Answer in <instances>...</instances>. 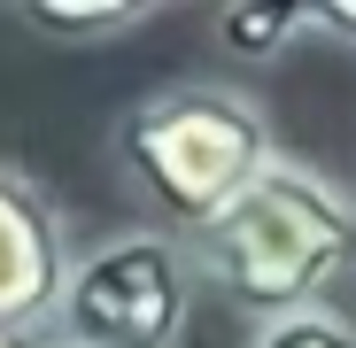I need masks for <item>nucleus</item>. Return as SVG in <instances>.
<instances>
[{
    "mask_svg": "<svg viewBox=\"0 0 356 348\" xmlns=\"http://www.w3.org/2000/svg\"><path fill=\"white\" fill-rule=\"evenodd\" d=\"M186 248H194L202 286L225 295L232 310H248L256 325L264 317H294V310L333 302V279L356 271V201L325 170L279 155Z\"/></svg>",
    "mask_w": 356,
    "mask_h": 348,
    "instance_id": "f257e3e1",
    "label": "nucleus"
},
{
    "mask_svg": "<svg viewBox=\"0 0 356 348\" xmlns=\"http://www.w3.org/2000/svg\"><path fill=\"white\" fill-rule=\"evenodd\" d=\"M116 170L132 179V194H147L170 232L217 224L232 201H241L264 170L279 163L271 116L256 108V93L225 85V78H178L140 93L124 116H116Z\"/></svg>",
    "mask_w": 356,
    "mask_h": 348,
    "instance_id": "f03ea898",
    "label": "nucleus"
},
{
    "mask_svg": "<svg viewBox=\"0 0 356 348\" xmlns=\"http://www.w3.org/2000/svg\"><path fill=\"white\" fill-rule=\"evenodd\" d=\"M202 295V271L186 232L147 224V232H116V240L86 248L63 286V348H178Z\"/></svg>",
    "mask_w": 356,
    "mask_h": 348,
    "instance_id": "7ed1b4c3",
    "label": "nucleus"
},
{
    "mask_svg": "<svg viewBox=\"0 0 356 348\" xmlns=\"http://www.w3.org/2000/svg\"><path fill=\"white\" fill-rule=\"evenodd\" d=\"M70 224L54 209V194L31 170L0 163V333L39 340L63 317V286H70Z\"/></svg>",
    "mask_w": 356,
    "mask_h": 348,
    "instance_id": "20e7f679",
    "label": "nucleus"
},
{
    "mask_svg": "<svg viewBox=\"0 0 356 348\" xmlns=\"http://www.w3.org/2000/svg\"><path fill=\"white\" fill-rule=\"evenodd\" d=\"M209 39L225 63H279L294 39H310V0H217L209 8Z\"/></svg>",
    "mask_w": 356,
    "mask_h": 348,
    "instance_id": "39448f33",
    "label": "nucleus"
},
{
    "mask_svg": "<svg viewBox=\"0 0 356 348\" xmlns=\"http://www.w3.org/2000/svg\"><path fill=\"white\" fill-rule=\"evenodd\" d=\"M24 31L39 39H124L140 24H155V8H140V0H24V8H8Z\"/></svg>",
    "mask_w": 356,
    "mask_h": 348,
    "instance_id": "423d86ee",
    "label": "nucleus"
},
{
    "mask_svg": "<svg viewBox=\"0 0 356 348\" xmlns=\"http://www.w3.org/2000/svg\"><path fill=\"white\" fill-rule=\"evenodd\" d=\"M248 348H356V317L318 302V310H294V317H264Z\"/></svg>",
    "mask_w": 356,
    "mask_h": 348,
    "instance_id": "0eeeda50",
    "label": "nucleus"
},
{
    "mask_svg": "<svg viewBox=\"0 0 356 348\" xmlns=\"http://www.w3.org/2000/svg\"><path fill=\"white\" fill-rule=\"evenodd\" d=\"M310 31L333 47H356V0H310Z\"/></svg>",
    "mask_w": 356,
    "mask_h": 348,
    "instance_id": "6e6552de",
    "label": "nucleus"
},
{
    "mask_svg": "<svg viewBox=\"0 0 356 348\" xmlns=\"http://www.w3.org/2000/svg\"><path fill=\"white\" fill-rule=\"evenodd\" d=\"M0 348H39V340H8V333H0Z\"/></svg>",
    "mask_w": 356,
    "mask_h": 348,
    "instance_id": "1a4fd4ad",
    "label": "nucleus"
},
{
    "mask_svg": "<svg viewBox=\"0 0 356 348\" xmlns=\"http://www.w3.org/2000/svg\"><path fill=\"white\" fill-rule=\"evenodd\" d=\"M54 348H63V340H54Z\"/></svg>",
    "mask_w": 356,
    "mask_h": 348,
    "instance_id": "9d476101",
    "label": "nucleus"
}]
</instances>
